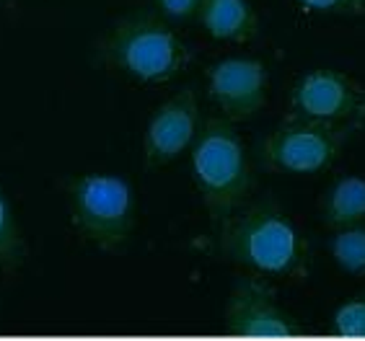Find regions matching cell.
<instances>
[{"mask_svg": "<svg viewBox=\"0 0 365 341\" xmlns=\"http://www.w3.org/2000/svg\"><path fill=\"white\" fill-rule=\"evenodd\" d=\"M29 258L26 236L14 212L6 189L0 187V272H19Z\"/></svg>", "mask_w": 365, "mask_h": 341, "instance_id": "obj_12", "label": "cell"}, {"mask_svg": "<svg viewBox=\"0 0 365 341\" xmlns=\"http://www.w3.org/2000/svg\"><path fill=\"white\" fill-rule=\"evenodd\" d=\"M329 331L342 339H365V293L352 295L337 305L329 318Z\"/></svg>", "mask_w": 365, "mask_h": 341, "instance_id": "obj_14", "label": "cell"}, {"mask_svg": "<svg viewBox=\"0 0 365 341\" xmlns=\"http://www.w3.org/2000/svg\"><path fill=\"white\" fill-rule=\"evenodd\" d=\"M200 0H155V14L163 16L169 23H184L195 19Z\"/></svg>", "mask_w": 365, "mask_h": 341, "instance_id": "obj_16", "label": "cell"}, {"mask_svg": "<svg viewBox=\"0 0 365 341\" xmlns=\"http://www.w3.org/2000/svg\"><path fill=\"white\" fill-rule=\"evenodd\" d=\"M192 176L202 196L210 228L218 230L252 192V166L236 125L225 117H207L192 142Z\"/></svg>", "mask_w": 365, "mask_h": 341, "instance_id": "obj_3", "label": "cell"}, {"mask_svg": "<svg viewBox=\"0 0 365 341\" xmlns=\"http://www.w3.org/2000/svg\"><path fill=\"white\" fill-rule=\"evenodd\" d=\"M200 101L197 93L184 88L166 98L148 119L143 132V166L145 171L169 166L184 155L200 132Z\"/></svg>", "mask_w": 365, "mask_h": 341, "instance_id": "obj_9", "label": "cell"}, {"mask_svg": "<svg viewBox=\"0 0 365 341\" xmlns=\"http://www.w3.org/2000/svg\"><path fill=\"white\" fill-rule=\"evenodd\" d=\"M212 233L220 256L252 274L298 282L309 277V241L272 199L244 204Z\"/></svg>", "mask_w": 365, "mask_h": 341, "instance_id": "obj_1", "label": "cell"}, {"mask_svg": "<svg viewBox=\"0 0 365 341\" xmlns=\"http://www.w3.org/2000/svg\"><path fill=\"white\" fill-rule=\"evenodd\" d=\"M96 63L138 83L163 85L190 68L192 52L155 11L138 8L106 28L93 49Z\"/></svg>", "mask_w": 365, "mask_h": 341, "instance_id": "obj_2", "label": "cell"}, {"mask_svg": "<svg viewBox=\"0 0 365 341\" xmlns=\"http://www.w3.org/2000/svg\"><path fill=\"white\" fill-rule=\"evenodd\" d=\"M329 253L344 274L365 277V223L331 230Z\"/></svg>", "mask_w": 365, "mask_h": 341, "instance_id": "obj_13", "label": "cell"}, {"mask_svg": "<svg viewBox=\"0 0 365 341\" xmlns=\"http://www.w3.org/2000/svg\"><path fill=\"white\" fill-rule=\"evenodd\" d=\"M71 225L83 243L117 253L135 236V187L120 174L86 171L68 182Z\"/></svg>", "mask_w": 365, "mask_h": 341, "instance_id": "obj_4", "label": "cell"}, {"mask_svg": "<svg viewBox=\"0 0 365 341\" xmlns=\"http://www.w3.org/2000/svg\"><path fill=\"white\" fill-rule=\"evenodd\" d=\"M322 223L329 230L365 223V176L344 174L322 196Z\"/></svg>", "mask_w": 365, "mask_h": 341, "instance_id": "obj_11", "label": "cell"}, {"mask_svg": "<svg viewBox=\"0 0 365 341\" xmlns=\"http://www.w3.org/2000/svg\"><path fill=\"white\" fill-rule=\"evenodd\" d=\"M365 132V125H334L319 119L285 117L257 145L262 168L290 176L322 174L342 155L352 135Z\"/></svg>", "mask_w": 365, "mask_h": 341, "instance_id": "obj_5", "label": "cell"}, {"mask_svg": "<svg viewBox=\"0 0 365 341\" xmlns=\"http://www.w3.org/2000/svg\"><path fill=\"white\" fill-rule=\"evenodd\" d=\"M311 14L327 16H365V0H295Z\"/></svg>", "mask_w": 365, "mask_h": 341, "instance_id": "obj_15", "label": "cell"}, {"mask_svg": "<svg viewBox=\"0 0 365 341\" xmlns=\"http://www.w3.org/2000/svg\"><path fill=\"white\" fill-rule=\"evenodd\" d=\"M267 68L254 57H225L205 70L207 96L228 122H249L267 104Z\"/></svg>", "mask_w": 365, "mask_h": 341, "instance_id": "obj_8", "label": "cell"}, {"mask_svg": "<svg viewBox=\"0 0 365 341\" xmlns=\"http://www.w3.org/2000/svg\"><path fill=\"white\" fill-rule=\"evenodd\" d=\"M195 19L220 42L252 44L259 36V14L252 0H200Z\"/></svg>", "mask_w": 365, "mask_h": 341, "instance_id": "obj_10", "label": "cell"}, {"mask_svg": "<svg viewBox=\"0 0 365 341\" xmlns=\"http://www.w3.org/2000/svg\"><path fill=\"white\" fill-rule=\"evenodd\" d=\"M288 117L365 125V85L342 70H309L290 88Z\"/></svg>", "mask_w": 365, "mask_h": 341, "instance_id": "obj_6", "label": "cell"}, {"mask_svg": "<svg viewBox=\"0 0 365 341\" xmlns=\"http://www.w3.org/2000/svg\"><path fill=\"white\" fill-rule=\"evenodd\" d=\"M223 326L233 336L290 339L303 334L301 320L277 303V290L259 274L239 277L223 308Z\"/></svg>", "mask_w": 365, "mask_h": 341, "instance_id": "obj_7", "label": "cell"}]
</instances>
